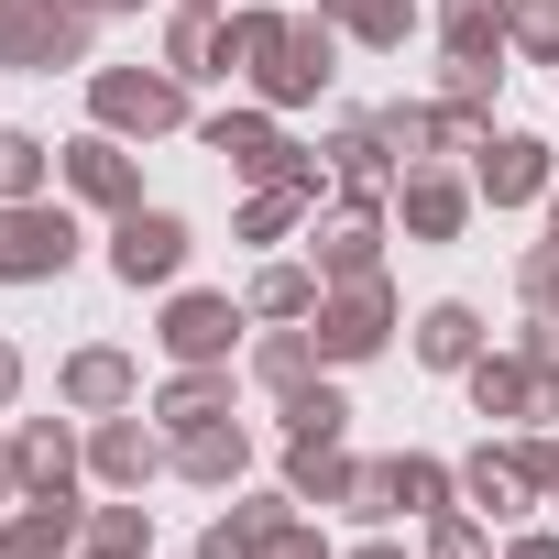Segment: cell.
Wrapping results in <instances>:
<instances>
[{
    "label": "cell",
    "mask_w": 559,
    "mask_h": 559,
    "mask_svg": "<svg viewBox=\"0 0 559 559\" xmlns=\"http://www.w3.org/2000/svg\"><path fill=\"white\" fill-rule=\"evenodd\" d=\"M88 110H99V132H121V143L143 132V143H154V132L187 121V78H176V67H99V78H88Z\"/></svg>",
    "instance_id": "6da1fadb"
},
{
    "label": "cell",
    "mask_w": 559,
    "mask_h": 559,
    "mask_svg": "<svg viewBox=\"0 0 559 559\" xmlns=\"http://www.w3.org/2000/svg\"><path fill=\"white\" fill-rule=\"evenodd\" d=\"M88 23L99 12H78V0H0V67H78Z\"/></svg>",
    "instance_id": "7a4b0ae2"
},
{
    "label": "cell",
    "mask_w": 559,
    "mask_h": 559,
    "mask_svg": "<svg viewBox=\"0 0 559 559\" xmlns=\"http://www.w3.org/2000/svg\"><path fill=\"white\" fill-rule=\"evenodd\" d=\"M78 263V219L45 209V198H0V274L12 286H45V274Z\"/></svg>",
    "instance_id": "3957f363"
},
{
    "label": "cell",
    "mask_w": 559,
    "mask_h": 559,
    "mask_svg": "<svg viewBox=\"0 0 559 559\" xmlns=\"http://www.w3.org/2000/svg\"><path fill=\"white\" fill-rule=\"evenodd\" d=\"M330 56H341V23L319 12V23H286V34H274V56H263L252 78H263V99H274V110H286V99H319V88L341 78Z\"/></svg>",
    "instance_id": "277c9868"
},
{
    "label": "cell",
    "mask_w": 559,
    "mask_h": 559,
    "mask_svg": "<svg viewBox=\"0 0 559 559\" xmlns=\"http://www.w3.org/2000/svg\"><path fill=\"white\" fill-rule=\"evenodd\" d=\"M384 330H395V297L373 286V274H352V286L319 297V352H330V362H373Z\"/></svg>",
    "instance_id": "5b68a950"
},
{
    "label": "cell",
    "mask_w": 559,
    "mask_h": 559,
    "mask_svg": "<svg viewBox=\"0 0 559 559\" xmlns=\"http://www.w3.org/2000/svg\"><path fill=\"white\" fill-rule=\"evenodd\" d=\"M176 263H187V219L176 209H121V230H110V274L121 286H165Z\"/></svg>",
    "instance_id": "8992f818"
},
{
    "label": "cell",
    "mask_w": 559,
    "mask_h": 559,
    "mask_svg": "<svg viewBox=\"0 0 559 559\" xmlns=\"http://www.w3.org/2000/svg\"><path fill=\"white\" fill-rule=\"evenodd\" d=\"M548 143H526V132H493V143H472V187L493 198V209H526V198H548Z\"/></svg>",
    "instance_id": "52a82bcc"
},
{
    "label": "cell",
    "mask_w": 559,
    "mask_h": 559,
    "mask_svg": "<svg viewBox=\"0 0 559 559\" xmlns=\"http://www.w3.org/2000/svg\"><path fill=\"white\" fill-rule=\"evenodd\" d=\"M56 176H67V198H88V209H143V176H132L121 132H88V143H67V154H56Z\"/></svg>",
    "instance_id": "ba28073f"
},
{
    "label": "cell",
    "mask_w": 559,
    "mask_h": 559,
    "mask_svg": "<svg viewBox=\"0 0 559 559\" xmlns=\"http://www.w3.org/2000/svg\"><path fill=\"white\" fill-rule=\"evenodd\" d=\"M297 537V493H252L241 515H219L209 537H198V559H274Z\"/></svg>",
    "instance_id": "9c48e42d"
},
{
    "label": "cell",
    "mask_w": 559,
    "mask_h": 559,
    "mask_svg": "<svg viewBox=\"0 0 559 559\" xmlns=\"http://www.w3.org/2000/svg\"><path fill=\"white\" fill-rule=\"evenodd\" d=\"M230 341H241V308L230 297H176L165 308V352L176 362H230Z\"/></svg>",
    "instance_id": "30bf717a"
},
{
    "label": "cell",
    "mask_w": 559,
    "mask_h": 559,
    "mask_svg": "<svg viewBox=\"0 0 559 559\" xmlns=\"http://www.w3.org/2000/svg\"><path fill=\"white\" fill-rule=\"evenodd\" d=\"M461 219H472V187H461L450 165H406V230H417V241H450Z\"/></svg>",
    "instance_id": "8fae6325"
},
{
    "label": "cell",
    "mask_w": 559,
    "mask_h": 559,
    "mask_svg": "<svg viewBox=\"0 0 559 559\" xmlns=\"http://www.w3.org/2000/svg\"><path fill=\"white\" fill-rule=\"evenodd\" d=\"M88 461H99V483H121V493H143V483L165 472V439H154L143 417H110V428L88 439Z\"/></svg>",
    "instance_id": "7c38bea8"
},
{
    "label": "cell",
    "mask_w": 559,
    "mask_h": 559,
    "mask_svg": "<svg viewBox=\"0 0 559 559\" xmlns=\"http://www.w3.org/2000/svg\"><path fill=\"white\" fill-rule=\"evenodd\" d=\"M286 493L297 504H352L362 493V461H341V439H297L286 450Z\"/></svg>",
    "instance_id": "4fadbf2b"
},
{
    "label": "cell",
    "mask_w": 559,
    "mask_h": 559,
    "mask_svg": "<svg viewBox=\"0 0 559 559\" xmlns=\"http://www.w3.org/2000/svg\"><path fill=\"white\" fill-rule=\"evenodd\" d=\"M209 154H230V176H286V165H297L286 143H274L263 110H219V121H209Z\"/></svg>",
    "instance_id": "5bb4252c"
},
{
    "label": "cell",
    "mask_w": 559,
    "mask_h": 559,
    "mask_svg": "<svg viewBox=\"0 0 559 559\" xmlns=\"http://www.w3.org/2000/svg\"><path fill=\"white\" fill-rule=\"evenodd\" d=\"M352 274H373V198L341 187V219L319 230V286H352Z\"/></svg>",
    "instance_id": "9a60e30c"
},
{
    "label": "cell",
    "mask_w": 559,
    "mask_h": 559,
    "mask_svg": "<svg viewBox=\"0 0 559 559\" xmlns=\"http://www.w3.org/2000/svg\"><path fill=\"white\" fill-rule=\"evenodd\" d=\"M417 362H439V373H472V362H483V319H472L461 297H439V308L417 319Z\"/></svg>",
    "instance_id": "2e32d148"
},
{
    "label": "cell",
    "mask_w": 559,
    "mask_h": 559,
    "mask_svg": "<svg viewBox=\"0 0 559 559\" xmlns=\"http://www.w3.org/2000/svg\"><path fill=\"white\" fill-rule=\"evenodd\" d=\"M56 384H67L78 417H121V406H132V362H121V352H78Z\"/></svg>",
    "instance_id": "e0dca14e"
},
{
    "label": "cell",
    "mask_w": 559,
    "mask_h": 559,
    "mask_svg": "<svg viewBox=\"0 0 559 559\" xmlns=\"http://www.w3.org/2000/svg\"><path fill=\"white\" fill-rule=\"evenodd\" d=\"M78 548V504H34L23 493V515L0 526V559H67Z\"/></svg>",
    "instance_id": "ac0fdd59"
},
{
    "label": "cell",
    "mask_w": 559,
    "mask_h": 559,
    "mask_svg": "<svg viewBox=\"0 0 559 559\" xmlns=\"http://www.w3.org/2000/svg\"><path fill=\"white\" fill-rule=\"evenodd\" d=\"M67 483H78V439L45 417V428H23V493L34 504H67Z\"/></svg>",
    "instance_id": "d6986e66"
},
{
    "label": "cell",
    "mask_w": 559,
    "mask_h": 559,
    "mask_svg": "<svg viewBox=\"0 0 559 559\" xmlns=\"http://www.w3.org/2000/svg\"><path fill=\"white\" fill-rule=\"evenodd\" d=\"M241 461H252V439H241L230 417H209V428L176 439V472H187V483H241Z\"/></svg>",
    "instance_id": "ffe728a7"
},
{
    "label": "cell",
    "mask_w": 559,
    "mask_h": 559,
    "mask_svg": "<svg viewBox=\"0 0 559 559\" xmlns=\"http://www.w3.org/2000/svg\"><path fill=\"white\" fill-rule=\"evenodd\" d=\"M472 406H483V417H526V406H537V362H526V352L472 362Z\"/></svg>",
    "instance_id": "44dd1931"
},
{
    "label": "cell",
    "mask_w": 559,
    "mask_h": 559,
    "mask_svg": "<svg viewBox=\"0 0 559 559\" xmlns=\"http://www.w3.org/2000/svg\"><path fill=\"white\" fill-rule=\"evenodd\" d=\"M439 34H450V56H504L515 45V12H504V0H450Z\"/></svg>",
    "instance_id": "7402d4cb"
},
{
    "label": "cell",
    "mask_w": 559,
    "mask_h": 559,
    "mask_svg": "<svg viewBox=\"0 0 559 559\" xmlns=\"http://www.w3.org/2000/svg\"><path fill=\"white\" fill-rule=\"evenodd\" d=\"M319 12H330L352 45H406V34H417V0H319Z\"/></svg>",
    "instance_id": "603a6c76"
},
{
    "label": "cell",
    "mask_w": 559,
    "mask_h": 559,
    "mask_svg": "<svg viewBox=\"0 0 559 559\" xmlns=\"http://www.w3.org/2000/svg\"><path fill=\"white\" fill-rule=\"evenodd\" d=\"M330 352H319V330H274L263 352H252V373L274 384V395H308V373H319Z\"/></svg>",
    "instance_id": "cb8c5ba5"
},
{
    "label": "cell",
    "mask_w": 559,
    "mask_h": 559,
    "mask_svg": "<svg viewBox=\"0 0 559 559\" xmlns=\"http://www.w3.org/2000/svg\"><path fill=\"white\" fill-rule=\"evenodd\" d=\"M252 319H319V274L308 263H263L252 274Z\"/></svg>",
    "instance_id": "d4e9b609"
},
{
    "label": "cell",
    "mask_w": 559,
    "mask_h": 559,
    "mask_svg": "<svg viewBox=\"0 0 559 559\" xmlns=\"http://www.w3.org/2000/svg\"><path fill=\"white\" fill-rule=\"evenodd\" d=\"M219 406H230V384H219V362H187V373L165 384V428H176V439H187V428H209Z\"/></svg>",
    "instance_id": "484cf974"
},
{
    "label": "cell",
    "mask_w": 559,
    "mask_h": 559,
    "mask_svg": "<svg viewBox=\"0 0 559 559\" xmlns=\"http://www.w3.org/2000/svg\"><path fill=\"white\" fill-rule=\"evenodd\" d=\"M461 493H472V504H483V515H515V504H526V493H537V483H526V461H515V450H483V461H472V472H461Z\"/></svg>",
    "instance_id": "4316f807"
},
{
    "label": "cell",
    "mask_w": 559,
    "mask_h": 559,
    "mask_svg": "<svg viewBox=\"0 0 559 559\" xmlns=\"http://www.w3.org/2000/svg\"><path fill=\"white\" fill-rule=\"evenodd\" d=\"M165 67L176 78H219V12H176L165 23Z\"/></svg>",
    "instance_id": "83f0119b"
},
{
    "label": "cell",
    "mask_w": 559,
    "mask_h": 559,
    "mask_svg": "<svg viewBox=\"0 0 559 559\" xmlns=\"http://www.w3.org/2000/svg\"><path fill=\"white\" fill-rule=\"evenodd\" d=\"M143 537H154V515H143V504H110V515L78 537V559H143Z\"/></svg>",
    "instance_id": "f1b7e54d"
},
{
    "label": "cell",
    "mask_w": 559,
    "mask_h": 559,
    "mask_svg": "<svg viewBox=\"0 0 559 559\" xmlns=\"http://www.w3.org/2000/svg\"><path fill=\"white\" fill-rule=\"evenodd\" d=\"M45 176H56V154L34 132H0V198H45Z\"/></svg>",
    "instance_id": "f546056e"
},
{
    "label": "cell",
    "mask_w": 559,
    "mask_h": 559,
    "mask_svg": "<svg viewBox=\"0 0 559 559\" xmlns=\"http://www.w3.org/2000/svg\"><path fill=\"white\" fill-rule=\"evenodd\" d=\"M286 428H297V439H341V428H352V406H341L330 384H308V395H286Z\"/></svg>",
    "instance_id": "4dcf8cb0"
},
{
    "label": "cell",
    "mask_w": 559,
    "mask_h": 559,
    "mask_svg": "<svg viewBox=\"0 0 559 559\" xmlns=\"http://www.w3.org/2000/svg\"><path fill=\"white\" fill-rule=\"evenodd\" d=\"M515 286H526V308H559V241H537V252H526Z\"/></svg>",
    "instance_id": "1f68e13d"
},
{
    "label": "cell",
    "mask_w": 559,
    "mask_h": 559,
    "mask_svg": "<svg viewBox=\"0 0 559 559\" xmlns=\"http://www.w3.org/2000/svg\"><path fill=\"white\" fill-rule=\"evenodd\" d=\"M515 45H526V56H559V0H526V12H515Z\"/></svg>",
    "instance_id": "d6a6232c"
},
{
    "label": "cell",
    "mask_w": 559,
    "mask_h": 559,
    "mask_svg": "<svg viewBox=\"0 0 559 559\" xmlns=\"http://www.w3.org/2000/svg\"><path fill=\"white\" fill-rule=\"evenodd\" d=\"M428 559H483V526H472V515H439V537H428Z\"/></svg>",
    "instance_id": "836d02e7"
},
{
    "label": "cell",
    "mask_w": 559,
    "mask_h": 559,
    "mask_svg": "<svg viewBox=\"0 0 559 559\" xmlns=\"http://www.w3.org/2000/svg\"><path fill=\"white\" fill-rule=\"evenodd\" d=\"M23 493V439H0V504Z\"/></svg>",
    "instance_id": "e575fe53"
},
{
    "label": "cell",
    "mask_w": 559,
    "mask_h": 559,
    "mask_svg": "<svg viewBox=\"0 0 559 559\" xmlns=\"http://www.w3.org/2000/svg\"><path fill=\"white\" fill-rule=\"evenodd\" d=\"M12 395H23V352H12V341H0V406H12Z\"/></svg>",
    "instance_id": "d590c367"
},
{
    "label": "cell",
    "mask_w": 559,
    "mask_h": 559,
    "mask_svg": "<svg viewBox=\"0 0 559 559\" xmlns=\"http://www.w3.org/2000/svg\"><path fill=\"white\" fill-rule=\"evenodd\" d=\"M274 559H330V548H319V537H308V526H297V537H286V548H274Z\"/></svg>",
    "instance_id": "8d00e7d4"
},
{
    "label": "cell",
    "mask_w": 559,
    "mask_h": 559,
    "mask_svg": "<svg viewBox=\"0 0 559 559\" xmlns=\"http://www.w3.org/2000/svg\"><path fill=\"white\" fill-rule=\"evenodd\" d=\"M504 559H559V537H515V548H504Z\"/></svg>",
    "instance_id": "74e56055"
},
{
    "label": "cell",
    "mask_w": 559,
    "mask_h": 559,
    "mask_svg": "<svg viewBox=\"0 0 559 559\" xmlns=\"http://www.w3.org/2000/svg\"><path fill=\"white\" fill-rule=\"evenodd\" d=\"M78 12H99V23H110V12H132V0H78Z\"/></svg>",
    "instance_id": "f35d334b"
},
{
    "label": "cell",
    "mask_w": 559,
    "mask_h": 559,
    "mask_svg": "<svg viewBox=\"0 0 559 559\" xmlns=\"http://www.w3.org/2000/svg\"><path fill=\"white\" fill-rule=\"evenodd\" d=\"M548 219H559V176H548Z\"/></svg>",
    "instance_id": "ab89813d"
},
{
    "label": "cell",
    "mask_w": 559,
    "mask_h": 559,
    "mask_svg": "<svg viewBox=\"0 0 559 559\" xmlns=\"http://www.w3.org/2000/svg\"><path fill=\"white\" fill-rule=\"evenodd\" d=\"M187 12H219V0H187Z\"/></svg>",
    "instance_id": "60d3db41"
},
{
    "label": "cell",
    "mask_w": 559,
    "mask_h": 559,
    "mask_svg": "<svg viewBox=\"0 0 559 559\" xmlns=\"http://www.w3.org/2000/svg\"><path fill=\"white\" fill-rule=\"evenodd\" d=\"M548 417H559V384H548Z\"/></svg>",
    "instance_id": "b9f144b4"
}]
</instances>
